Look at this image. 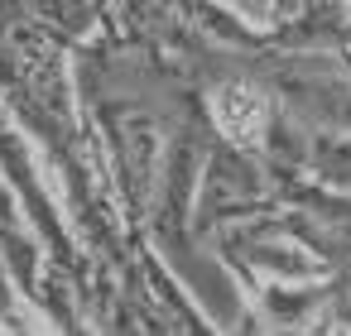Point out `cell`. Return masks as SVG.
<instances>
[{
    "label": "cell",
    "mask_w": 351,
    "mask_h": 336,
    "mask_svg": "<svg viewBox=\"0 0 351 336\" xmlns=\"http://www.w3.org/2000/svg\"><path fill=\"white\" fill-rule=\"evenodd\" d=\"M217 120H221L226 135L255 140L260 125H265V101H260L255 92H245V87H226V92L217 96Z\"/></svg>",
    "instance_id": "obj_1"
}]
</instances>
